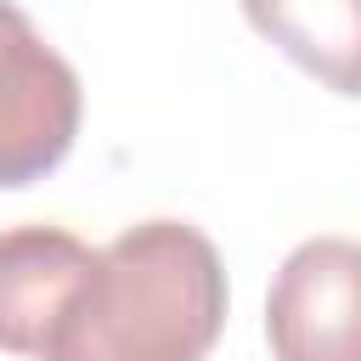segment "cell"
Returning <instances> with one entry per match:
<instances>
[{"label": "cell", "instance_id": "6da1fadb", "mask_svg": "<svg viewBox=\"0 0 361 361\" xmlns=\"http://www.w3.org/2000/svg\"><path fill=\"white\" fill-rule=\"evenodd\" d=\"M220 248L186 220H141L96 248L45 361H203L226 327Z\"/></svg>", "mask_w": 361, "mask_h": 361}, {"label": "cell", "instance_id": "7a4b0ae2", "mask_svg": "<svg viewBox=\"0 0 361 361\" xmlns=\"http://www.w3.org/2000/svg\"><path fill=\"white\" fill-rule=\"evenodd\" d=\"M85 90L73 62L45 45V34L0 0V186H34L45 180L73 135H79Z\"/></svg>", "mask_w": 361, "mask_h": 361}, {"label": "cell", "instance_id": "3957f363", "mask_svg": "<svg viewBox=\"0 0 361 361\" xmlns=\"http://www.w3.org/2000/svg\"><path fill=\"white\" fill-rule=\"evenodd\" d=\"M265 338L276 361H361L355 237H310L282 259L265 293Z\"/></svg>", "mask_w": 361, "mask_h": 361}, {"label": "cell", "instance_id": "277c9868", "mask_svg": "<svg viewBox=\"0 0 361 361\" xmlns=\"http://www.w3.org/2000/svg\"><path fill=\"white\" fill-rule=\"evenodd\" d=\"M96 248L62 226H6L0 231V350L45 361L62 310L90 276Z\"/></svg>", "mask_w": 361, "mask_h": 361}, {"label": "cell", "instance_id": "5b68a950", "mask_svg": "<svg viewBox=\"0 0 361 361\" xmlns=\"http://www.w3.org/2000/svg\"><path fill=\"white\" fill-rule=\"evenodd\" d=\"M243 17L316 85L361 96V0H243Z\"/></svg>", "mask_w": 361, "mask_h": 361}]
</instances>
